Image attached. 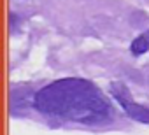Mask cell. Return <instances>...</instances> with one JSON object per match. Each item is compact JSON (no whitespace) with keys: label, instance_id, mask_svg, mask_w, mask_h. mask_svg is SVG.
<instances>
[{"label":"cell","instance_id":"6da1fadb","mask_svg":"<svg viewBox=\"0 0 149 135\" xmlns=\"http://www.w3.org/2000/svg\"><path fill=\"white\" fill-rule=\"evenodd\" d=\"M33 105L42 114L79 123H102L112 114L100 90L84 79H60L47 84L35 93Z\"/></svg>","mask_w":149,"mask_h":135},{"label":"cell","instance_id":"7a4b0ae2","mask_svg":"<svg viewBox=\"0 0 149 135\" xmlns=\"http://www.w3.org/2000/svg\"><path fill=\"white\" fill-rule=\"evenodd\" d=\"M123 109L126 111V114H128L130 118H133V119H137V121H140V123H149V111H147L146 107L135 104L133 100L128 102V104H125Z\"/></svg>","mask_w":149,"mask_h":135},{"label":"cell","instance_id":"3957f363","mask_svg":"<svg viewBox=\"0 0 149 135\" xmlns=\"http://www.w3.org/2000/svg\"><path fill=\"white\" fill-rule=\"evenodd\" d=\"M111 91H112L114 98H116L121 105H125V104H128V102H132V100H133V98H132V95H130V91H128V88H126L125 84H121V83H112Z\"/></svg>","mask_w":149,"mask_h":135},{"label":"cell","instance_id":"277c9868","mask_svg":"<svg viewBox=\"0 0 149 135\" xmlns=\"http://www.w3.org/2000/svg\"><path fill=\"white\" fill-rule=\"evenodd\" d=\"M147 49H149V39H147V37H144V35L137 37V39L132 42V53H133L135 56L144 54Z\"/></svg>","mask_w":149,"mask_h":135}]
</instances>
